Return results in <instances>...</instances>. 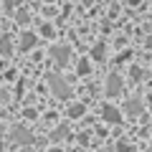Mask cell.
<instances>
[{
	"mask_svg": "<svg viewBox=\"0 0 152 152\" xmlns=\"http://www.w3.org/2000/svg\"><path fill=\"white\" fill-rule=\"evenodd\" d=\"M48 84H51V89H53V94L56 96H61V99H66L71 94V89H69V84L64 81V79H61V76H48Z\"/></svg>",
	"mask_w": 152,
	"mask_h": 152,
	"instance_id": "1",
	"label": "cell"
},
{
	"mask_svg": "<svg viewBox=\"0 0 152 152\" xmlns=\"http://www.w3.org/2000/svg\"><path fill=\"white\" fill-rule=\"evenodd\" d=\"M51 56L56 58V64H69V58H71V51H69V46H53L51 48Z\"/></svg>",
	"mask_w": 152,
	"mask_h": 152,
	"instance_id": "2",
	"label": "cell"
},
{
	"mask_svg": "<svg viewBox=\"0 0 152 152\" xmlns=\"http://www.w3.org/2000/svg\"><path fill=\"white\" fill-rule=\"evenodd\" d=\"M119 91H122V79L117 74H112V76H109V81H107V94H109V96H117Z\"/></svg>",
	"mask_w": 152,
	"mask_h": 152,
	"instance_id": "3",
	"label": "cell"
},
{
	"mask_svg": "<svg viewBox=\"0 0 152 152\" xmlns=\"http://www.w3.org/2000/svg\"><path fill=\"white\" fill-rule=\"evenodd\" d=\"M13 140H15V142H23V145H31V142H33V137L28 134V132L23 129V127H18V129H13Z\"/></svg>",
	"mask_w": 152,
	"mask_h": 152,
	"instance_id": "4",
	"label": "cell"
},
{
	"mask_svg": "<svg viewBox=\"0 0 152 152\" xmlns=\"http://www.w3.org/2000/svg\"><path fill=\"white\" fill-rule=\"evenodd\" d=\"M33 46H36V36H33V33H23V38H20V48L28 51V48H33Z\"/></svg>",
	"mask_w": 152,
	"mask_h": 152,
	"instance_id": "5",
	"label": "cell"
},
{
	"mask_svg": "<svg viewBox=\"0 0 152 152\" xmlns=\"http://www.w3.org/2000/svg\"><path fill=\"white\" fill-rule=\"evenodd\" d=\"M104 119L107 122H119V112L114 107H104Z\"/></svg>",
	"mask_w": 152,
	"mask_h": 152,
	"instance_id": "6",
	"label": "cell"
},
{
	"mask_svg": "<svg viewBox=\"0 0 152 152\" xmlns=\"http://www.w3.org/2000/svg\"><path fill=\"white\" fill-rule=\"evenodd\" d=\"M81 114H84V107H81V104H74V107L69 109V117H81Z\"/></svg>",
	"mask_w": 152,
	"mask_h": 152,
	"instance_id": "7",
	"label": "cell"
},
{
	"mask_svg": "<svg viewBox=\"0 0 152 152\" xmlns=\"http://www.w3.org/2000/svg\"><path fill=\"white\" fill-rule=\"evenodd\" d=\"M0 53H10V41L8 38H0Z\"/></svg>",
	"mask_w": 152,
	"mask_h": 152,
	"instance_id": "8",
	"label": "cell"
},
{
	"mask_svg": "<svg viewBox=\"0 0 152 152\" xmlns=\"http://www.w3.org/2000/svg\"><path fill=\"white\" fill-rule=\"evenodd\" d=\"M91 56H94V58H99V61H102V58H104V46H102V43H99V46H96V48H94V51H91Z\"/></svg>",
	"mask_w": 152,
	"mask_h": 152,
	"instance_id": "9",
	"label": "cell"
},
{
	"mask_svg": "<svg viewBox=\"0 0 152 152\" xmlns=\"http://www.w3.org/2000/svg\"><path fill=\"white\" fill-rule=\"evenodd\" d=\"M79 74H81V76H84V74H89V61H86V58L79 61Z\"/></svg>",
	"mask_w": 152,
	"mask_h": 152,
	"instance_id": "10",
	"label": "cell"
},
{
	"mask_svg": "<svg viewBox=\"0 0 152 152\" xmlns=\"http://www.w3.org/2000/svg\"><path fill=\"white\" fill-rule=\"evenodd\" d=\"M127 109H129V112L134 114V112H140L142 107H140V102H137V99H132V102H129V107H127Z\"/></svg>",
	"mask_w": 152,
	"mask_h": 152,
	"instance_id": "11",
	"label": "cell"
}]
</instances>
